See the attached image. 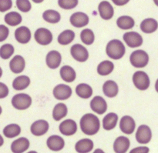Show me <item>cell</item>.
Segmentation results:
<instances>
[{
    "label": "cell",
    "mask_w": 158,
    "mask_h": 153,
    "mask_svg": "<svg viewBox=\"0 0 158 153\" xmlns=\"http://www.w3.org/2000/svg\"><path fill=\"white\" fill-rule=\"evenodd\" d=\"M16 6L18 9L23 12H27L30 11L32 6L29 0H16Z\"/></svg>",
    "instance_id": "cell-40"
},
{
    "label": "cell",
    "mask_w": 158,
    "mask_h": 153,
    "mask_svg": "<svg viewBox=\"0 0 158 153\" xmlns=\"http://www.w3.org/2000/svg\"><path fill=\"white\" fill-rule=\"evenodd\" d=\"M60 76L66 83H72L76 79L75 70L69 66H64L60 69Z\"/></svg>",
    "instance_id": "cell-27"
},
{
    "label": "cell",
    "mask_w": 158,
    "mask_h": 153,
    "mask_svg": "<svg viewBox=\"0 0 158 153\" xmlns=\"http://www.w3.org/2000/svg\"><path fill=\"white\" fill-rule=\"evenodd\" d=\"M2 107H1V106H0V115H1V114H2Z\"/></svg>",
    "instance_id": "cell-51"
},
{
    "label": "cell",
    "mask_w": 158,
    "mask_h": 153,
    "mask_svg": "<svg viewBox=\"0 0 158 153\" xmlns=\"http://www.w3.org/2000/svg\"><path fill=\"white\" fill-rule=\"evenodd\" d=\"M118 121V115L111 112L107 114L103 119V127L105 130H112L116 127Z\"/></svg>",
    "instance_id": "cell-26"
},
{
    "label": "cell",
    "mask_w": 158,
    "mask_h": 153,
    "mask_svg": "<svg viewBox=\"0 0 158 153\" xmlns=\"http://www.w3.org/2000/svg\"><path fill=\"white\" fill-rule=\"evenodd\" d=\"M94 153H105V152H103V151L102 150V149H96L95 151H94Z\"/></svg>",
    "instance_id": "cell-46"
},
{
    "label": "cell",
    "mask_w": 158,
    "mask_h": 153,
    "mask_svg": "<svg viewBox=\"0 0 158 153\" xmlns=\"http://www.w3.org/2000/svg\"><path fill=\"white\" fill-rule=\"evenodd\" d=\"M133 83L140 90H146L150 86V79L146 72L137 71L133 75Z\"/></svg>",
    "instance_id": "cell-5"
},
{
    "label": "cell",
    "mask_w": 158,
    "mask_h": 153,
    "mask_svg": "<svg viewBox=\"0 0 158 153\" xmlns=\"http://www.w3.org/2000/svg\"><path fill=\"white\" fill-rule=\"evenodd\" d=\"M78 2V0H58V4L63 9H72L77 7Z\"/></svg>",
    "instance_id": "cell-39"
},
{
    "label": "cell",
    "mask_w": 158,
    "mask_h": 153,
    "mask_svg": "<svg viewBox=\"0 0 158 153\" xmlns=\"http://www.w3.org/2000/svg\"><path fill=\"white\" fill-rule=\"evenodd\" d=\"M70 53L73 58L80 62H86L89 58V52L87 49L80 44H75L71 47Z\"/></svg>",
    "instance_id": "cell-7"
},
{
    "label": "cell",
    "mask_w": 158,
    "mask_h": 153,
    "mask_svg": "<svg viewBox=\"0 0 158 153\" xmlns=\"http://www.w3.org/2000/svg\"><path fill=\"white\" fill-rule=\"evenodd\" d=\"M114 63L110 61H108V60H105L98 65L97 72H98L99 75L105 76V75H108L109 74H110L114 71Z\"/></svg>",
    "instance_id": "cell-33"
},
{
    "label": "cell",
    "mask_w": 158,
    "mask_h": 153,
    "mask_svg": "<svg viewBox=\"0 0 158 153\" xmlns=\"http://www.w3.org/2000/svg\"><path fill=\"white\" fill-rule=\"evenodd\" d=\"M9 30L4 25H0V42H3L9 36Z\"/></svg>",
    "instance_id": "cell-42"
},
{
    "label": "cell",
    "mask_w": 158,
    "mask_h": 153,
    "mask_svg": "<svg viewBox=\"0 0 158 153\" xmlns=\"http://www.w3.org/2000/svg\"><path fill=\"white\" fill-rule=\"evenodd\" d=\"M90 108L94 112L99 115L105 113L107 109V104L101 96H95L90 102Z\"/></svg>",
    "instance_id": "cell-14"
},
{
    "label": "cell",
    "mask_w": 158,
    "mask_h": 153,
    "mask_svg": "<svg viewBox=\"0 0 158 153\" xmlns=\"http://www.w3.org/2000/svg\"><path fill=\"white\" fill-rule=\"evenodd\" d=\"M35 40L42 46H47L52 41V34L49 29L45 28H40L34 34Z\"/></svg>",
    "instance_id": "cell-6"
},
{
    "label": "cell",
    "mask_w": 158,
    "mask_h": 153,
    "mask_svg": "<svg viewBox=\"0 0 158 153\" xmlns=\"http://www.w3.org/2000/svg\"><path fill=\"white\" fill-rule=\"evenodd\" d=\"M3 144H4V139H3L2 136V135H0V146H2Z\"/></svg>",
    "instance_id": "cell-47"
},
{
    "label": "cell",
    "mask_w": 158,
    "mask_h": 153,
    "mask_svg": "<svg viewBox=\"0 0 158 153\" xmlns=\"http://www.w3.org/2000/svg\"><path fill=\"white\" fill-rule=\"evenodd\" d=\"M59 129L63 135H66V136L74 135L77 131V123L72 119L64 120L60 125Z\"/></svg>",
    "instance_id": "cell-12"
},
{
    "label": "cell",
    "mask_w": 158,
    "mask_h": 153,
    "mask_svg": "<svg viewBox=\"0 0 158 153\" xmlns=\"http://www.w3.org/2000/svg\"><path fill=\"white\" fill-rule=\"evenodd\" d=\"M22 20V15L16 12H10L5 15V22L10 26H18L21 23Z\"/></svg>",
    "instance_id": "cell-35"
},
{
    "label": "cell",
    "mask_w": 158,
    "mask_h": 153,
    "mask_svg": "<svg viewBox=\"0 0 158 153\" xmlns=\"http://www.w3.org/2000/svg\"><path fill=\"white\" fill-rule=\"evenodd\" d=\"M43 18L45 21L49 23H57L60 21V14L57 11L49 9L43 12Z\"/></svg>",
    "instance_id": "cell-36"
},
{
    "label": "cell",
    "mask_w": 158,
    "mask_h": 153,
    "mask_svg": "<svg viewBox=\"0 0 158 153\" xmlns=\"http://www.w3.org/2000/svg\"><path fill=\"white\" fill-rule=\"evenodd\" d=\"M35 3H41L42 2H43V0H32Z\"/></svg>",
    "instance_id": "cell-48"
},
{
    "label": "cell",
    "mask_w": 158,
    "mask_h": 153,
    "mask_svg": "<svg viewBox=\"0 0 158 153\" xmlns=\"http://www.w3.org/2000/svg\"><path fill=\"white\" fill-rule=\"evenodd\" d=\"M28 153H37L35 151H30V152H29Z\"/></svg>",
    "instance_id": "cell-50"
},
{
    "label": "cell",
    "mask_w": 158,
    "mask_h": 153,
    "mask_svg": "<svg viewBox=\"0 0 158 153\" xmlns=\"http://www.w3.org/2000/svg\"><path fill=\"white\" fill-rule=\"evenodd\" d=\"M130 61L133 66L136 68H143L148 64L149 56L143 50H136L132 52L130 57Z\"/></svg>",
    "instance_id": "cell-3"
},
{
    "label": "cell",
    "mask_w": 158,
    "mask_h": 153,
    "mask_svg": "<svg viewBox=\"0 0 158 153\" xmlns=\"http://www.w3.org/2000/svg\"><path fill=\"white\" fill-rule=\"evenodd\" d=\"M30 130L31 132L35 136H41L45 135L49 130V123L46 120H37L32 123Z\"/></svg>",
    "instance_id": "cell-11"
},
{
    "label": "cell",
    "mask_w": 158,
    "mask_h": 153,
    "mask_svg": "<svg viewBox=\"0 0 158 153\" xmlns=\"http://www.w3.org/2000/svg\"><path fill=\"white\" fill-rule=\"evenodd\" d=\"M123 40L131 48L139 47L143 43V38L137 32H126L123 35Z\"/></svg>",
    "instance_id": "cell-9"
},
{
    "label": "cell",
    "mask_w": 158,
    "mask_h": 153,
    "mask_svg": "<svg viewBox=\"0 0 158 153\" xmlns=\"http://www.w3.org/2000/svg\"><path fill=\"white\" fill-rule=\"evenodd\" d=\"M61 54L56 50L50 51L46 57V65L48 67L52 69H57L61 63Z\"/></svg>",
    "instance_id": "cell-16"
},
{
    "label": "cell",
    "mask_w": 158,
    "mask_h": 153,
    "mask_svg": "<svg viewBox=\"0 0 158 153\" xmlns=\"http://www.w3.org/2000/svg\"><path fill=\"white\" fill-rule=\"evenodd\" d=\"M25 66H26L25 59L21 55H15L9 62V68L11 71L16 74L23 72L25 69Z\"/></svg>",
    "instance_id": "cell-22"
},
{
    "label": "cell",
    "mask_w": 158,
    "mask_h": 153,
    "mask_svg": "<svg viewBox=\"0 0 158 153\" xmlns=\"http://www.w3.org/2000/svg\"><path fill=\"white\" fill-rule=\"evenodd\" d=\"M70 23L76 28H82L89 23V17L84 12H75L70 16Z\"/></svg>",
    "instance_id": "cell-15"
},
{
    "label": "cell",
    "mask_w": 158,
    "mask_h": 153,
    "mask_svg": "<svg viewBox=\"0 0 158 153\" xmlns=\"http://www.w3.org/2000/svg\"><path fill=\"white\" fill-rule=\"evenodd\" d=\"M106 52L108 56L113 59H120L124 55L126 49L121 41L118 39H113L108 42L106 48Z\"/></svg>",
    "instance_id": "cell-2"
},
{
    "label": "cell",
    "mask_w": 158,
    "mask_h": 153,
    "mask_svg": "<svg viewBox=\"0 0 158 153\" xmlns=\"http://www.w3.org/2000/svg\"><path fill=\"white\" fill-rule=\"evenodd\" d=\"M14 53V47L10 44H5L0 48V57L3 59H8Z\"/></svg>",
    "instance_id": "cell-38"
},
{
    "label": "cell",
    "mask_w": 158,
    "mask_h": 153,
    "mask_svg": "<svg viewBox=\"0 0 158 153\" xmlns=\"http://www.w3.org/2000/svg\"><path fill=\"white\" fill-rule=\"evenodd\" d=\"M103 92L106 96L109 98L115 97L118 94L119 88L117 83L113 80H108L103 84Z\"/></svg>",
    "instance_id": "cell-23"
},
{
    "label": "cell",
    "mask_w": 158,
    "mask_h": 153,
    "mask_svg": "<svg viewBox=\"0 0 158 153\" xmlns=\"http://www.w3.org/2000/svg\"><path fill=\"white\" fill-rule=\"evenodd\" d=\"M2 68L0 67V78L2 77Z\"/></svg>",
    "instance_id": "cell-49"
},
{
    "label": "cell",
    "mask_w": 158,
    "mask_h": 153,
    "mask_svg": "<svg viewBox=\"0 0 158 153\" xmlns=\"http://www.w3.org/2000/svg\"><path fill=\"white\" fill-rule=\"evenodd\" d=\"M136 123L134 119L130 115L122 117L120 122V128L122 132L127 135H131L134 132Z\"/></svg>",
    "instance_id": "cell-13"
},
{
    "label": "cell",
    "mask_w": 158,
    "mask_h": 153,
    "mask_svg": "<svg viewBox=\"0 0 158 153\" xmlns=\"http://www.w3.org/2000/svg\"><path fill=\"white\" fill-rule=\"evenodd\" d=\"M75 38V33L73 31L70 29L63 31V32L59 35L58 36V42L62 46H66L72 42Z\"/></svg>",
    "instance_id": "cell-31"
},
{
    "label": "cell",
    "mask_w": 158,
    "mask_h": 153,
    "mask_svg": "<svg viewBox=\"0 0 158 153\" xmlns=\"http://www.w3.org/2000/svg\"><path fill=\"white\" fill-rule=\"evenodd\" d=\"M76 92L77 95L82 99H89L93 95V89L90 86L86 83L79 84L76 88Z\"/></svg>",
    "instance_id": "cell-29"
},
{
    "label": "cell",
    "mask_w": 158,
    "mask_h": 153,
    "mask_svg": "<svg viewBox=\"0 0 158 153\" xmlns=\"http://www.w3.org/2000/svg\"><path fill=\"white\" fill-rule=\"evenodd\" d=\"M157 27L158 23L157 20L151 18H146V19L143 20L141 22V24H140V29L142 30V32H143L144 33L147 34L154 32L157 29Z\"/></svg>",
    "instance_id": "cell-25"
},
{
    "label": "cell",
    "mask_w": 158,
    "mask_h": 153,
    "mask_svg": "<svg viewBox=\"0 0 158 153\" xmlns=\"http://www.w3.org/2000/svg\"><path fill=\"white\" fill-rule=\"evenodd\" d=\"M9 95V88L6 84L0 83V99L6 98Z\"/></svg>",
    "instance_id": "cell-43"
},
{
    "label": "cell",
    "mask_w": 158,
    "mask_h": 153,
    "mask_svg": "<svg viewBox=\"0 0 158 153\" xmlns=\"http://www.w3.org/2000/svg\"><path fill=\"white\" fill-rule=\"evenodd\" d=\"M150 149L148 147H146V146H140V147H137L133 149L130 152V153H148Z\"/></svg>",
    "instance_id": "cell-44"
},
{
    "label": "cell",
    "mask_w": 158,
    "mask_h": 153,
    "mask_svg": "<svg viewBox=\"0 0 158 153\" xmlns=\"http://www.w3.org/2000/svg\"><path fill=\"white\" fill-rule=\"evenodd\" d=\"M29 147V141L28 139L22 137L17 139L11 145V150L13 153H23L26 152Z\"/></svg>",
    "instance_id": "cell-19"
},
{
    "label": "cell",
    "mask_w": 158,
    "mask_h": 153,
    "mask_svg": "<svg viewBox=\"0 0 158 153\" xmlns=\"http://www.w3.org/2000/svg\"><path fill=\"white\" fill-rule=\"evenodd\" d=\"M113 2L114 3L115 5H117V6H124V5H126L127 3L129 2L130 0H112Z\"/></svg>",
    "instance_id": "cell-45"
},
{
    "label": "cell",
    "mask_w": 158,
    "mask_h": 153,
    "mask_svg": "<svg viewBox=\"0 0 158 153\" xmlns=\"http://www.w3.org/2000/svg\"><path fill=\"white\" fill-rule=\"evenodd\" d=\"M53 95L58 100L68 99L72 95V89L67 85L60 84L53 89Z\"/></svg>",
    "instance_id": "cell-10"
},
{
    "label": "cell",
    "mask_w": 158,
    "mask_h": 153,
    "mask_svg": "<svg viewBox=\"0 0 158 153\" xmlns=\"http://www.w3.org/2000/svg\"><path fill=\"white\" fill-rule=\"evenodd\" d=\"M80 38L85 45L89 46V45L94 43V39H95V35H94V32L91 29H85L81 32Z\"/></svg>",
    "instance_id": "cell-37"
},
{
    "label": "cell",
    "mask_w": 158,
    "mask_h": 153,
    "mask_svg": "<svg viewBox=\"0 0 158 153\" xmlns=\"http://www.w3.org/2000/svg\"><path fill=\"white\" fill-rule=\"evenodd\" d=\"M46 145L50 150L58 152L64 148L65 142L62 137L55 135L49 137L46 142Z\"/></svg>",
    "instance_id": "cell-18"
},
{
    "label": "cell",
    "mask_w": 158,
    "mask_h": 153,
    "mask_svg": "<svg viewBox=\"0 0 158 153\" xmlns=\"http://www.w3.org/2000/svg\"><path fill=\"white\" fill-rule=\"evenodd\" d=\"M30 84V79L26 75H20L16 77L12 83V87L15 90L26 89Z\"/></svg>",
    "instance_id": "cell-28"
},
{
    "label": "cell",
    "mask_w": 158,
    "mask_h": 153,
    "mask_svg": "<svg viewBox=\"0 0 158 153\" xmlns=\"http://www.w3.org/2000/svg\"><path fill=\"white\" fill-rule=\"evenodd\" d=\"M100 123L98 117L94 114H85L80 119L82 132L88 135H94L100 130Z\"/></svg>",
    "instance_id": "cell-1"
},
{
    "label": "cell",
    "mask_w": 158,
    "mask_h": 153,
    "mask_svg": "<svg viewBox=\"0 0 158 153\" xmlns=\"http://www.w3.org/2000/svg\"><path fill=\"white\" fill-rule=\"evenodd\" d=\"M152 138V132L149 126L142 125L136 132V139L140 144H148Z\"/></svg>",
    "instance_id": "cell-8"
},
{
    "label": "cell",
    "mask_w": 158,
    "mask_h": 153,
    "mask_svg": "<svg viewBox=\"0 0 158 153\" xmlns=\"http://www.w3.org/2000/svg\"><path fill=\"white\" fill-rule=\"evenodd\" d=\"M131 143L129 139L125 136H120L116 139L114 143V150L116 153H126L129 149Z\"/></svg>",
    "instance_id": "cell-20"
},
{
    "label": "cell",
    "mask_w": 158,
    "mask_h": 153,
    "mask_svg": "<svg viewBox=\"0 0 158 153\" xmlns=\"http://www.w3.org/2000/svg\"><path fill=\"white\" fill-rule=\"evenodd\" d=\"M12 6V0H0V12H4L10 9Z\"/></svg>",
    "instance_id": "cell-41"
},
{
    "label": "cell",
    "mask_w": 158,
    "mask_h": 153,
    "mask_svg": "<svg viewBox=\"0 0 158 153\" xmlns=\"http://www.w3.org/2000/svg\"><path fill=\"white\" fill-rule=\"evenodd\" d=\"M117 25L122 29H131L134 28L135 25L134 18L128 15H123L117 18Z\"/></svg>",
    "instance_id": "cell-32"
},
{
    "label": "cell",
    "mask_w": 158,
    "mask_h": 153,
    "mask_svg": "<svg viewBox=\"0 0 158 153\" xmlns=\"http://www.w3.org/2000/svg\"><path fill=\"white\" fill-rule=\"evenodd\" d=\"M99 12L101 18L104 20H109L113 18L114 15V9L112 5L107 1H103L98 6Z\"/></svg>",
    "instance_id": "cell-17"
},
{
    "label": "cell",
    "mask_w": 158,
    "mask_h": 153,
    "mask_svg": "<svg viewBox=\"0 0 158 153\" xmlns=\"http://www.w3.org/2000/svg\"><path fill=\"white\" fill-rule=\"evenodd\" d=\"M67 107L64 103H58L54 107L52 111V117L56 121H60L67 115Z\"/></svg>",
    "instance_id": "cell-30"
},
{
    "label": "cell",
    "mask_w": 158,
    "mask_h": 153,
    "mask_svg": "<svg viewBox=\"0 0 158 153\" xmlns=\"http://www.w3.org/2000/svg\"><path fill=\"white\" fill-rule=\"evenodd\" d=\"M31 104H32V98L27 94H17L12 99V106L19 110L27 109L31 106Z\"/></svg>",
    "instance_id": "cell-4"
},
{
    "label": "cell",
    "mask_w": 158,
    "mask_h": 153,
    "mask_svg": "<svg viewBox=\"0 0 158 153\" xmlns=\"http://www.w3.org/2000/svg\"><path fill=\"white\" fill-rule=\"evenodd\" d=\"M15 38L22 44H26L31 39V32L26 26H21L15 31Z\"/></svg>",
    "instance_id": "cell-21"
},
{
    "label": "cell",
    "mask_w": 158,
    "mask_h": 153,
    "mask_svg": "<svg viewBox=\"0 0 158 153\" xmlns=\"http://www.w3.org/2000/svg\"><path fill=\"white\" fill-rule=\"evenodd\" d=\"M94 149V143L89 139H83L76 143L75 149L78 153H88Z\"/></svg>",
    "instance_id": "cell-24"
},
{
    "label": "cell",
    "mask_w": 158,
    "mask_h": 153,
    "mask_svg": "<svg viewBox=\"0 0 158 153\" xmlns=\"http://www.w3.org/2000/svg\"><path fill=\"white\" fill-rule=\"evenodd\" d=\"M20 132H21V128L16 124L8 125L3 129V134L6 138L9 139H12L18 136Z\"/></svg>",
    "instance_id": "cell-34"
}]
</instances>
